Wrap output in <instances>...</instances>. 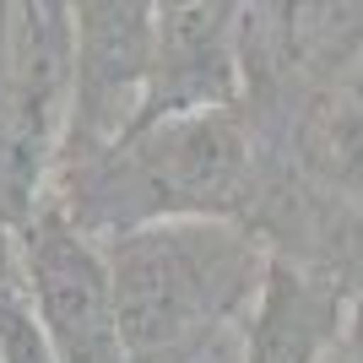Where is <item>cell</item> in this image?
<instances>
[{
	"instance_id": "cell-1",
	"label": "cell",
	"mask_w": 363,
	"mask_h": 363,
	"mask_svg": "<svg viewBox=\"0 0 363 363\" xmlns=\"http://www.w3.org/2000/svg\"><path fill=\"white\" fill-rule=\"evenodd\" d=\"M130 363H190L250 315L272 244L239 217H163L98 233Z\"/></svg>"
},
{
	"instance_id": "cell-2",
	"label": "cell",
	"mask_w": 363,
	"mask_h": 363,
	"mask_svg": "<svg viewBox=\"0 0 363 363\" xmlns=\"http://www.w3.org/2000/svg\"><path fill=\"white\" fill-rule=\"evenodd\" d=\"M250 184V130L239 104L136 120L98 152L60 157V206L87 233L163 217H239Z\"/></svg>"
},
{
	"instance_id": "cell-3",
	"label": "cell",
	"mask_w": 363,
	"mask_h": 363,
	"mask_svg": "<svg viewBox=\"0 0 363 363\" xmlns=\"http://www.w3.org/2000/svg\"><path fill=\"white\" fill-rule=\"evenodd\" d=\"M22 288L33 315L49 336L55 363H130L114 315V282H108L104 239L87 233L55 196L33 206V217L11 228Z\"/></svg>"
},
{
	"instance_id": "cell-4",
	"label": "cell",
	"mask_w": 363,
	"mask_h": 363,
	"mask_svg": "<svg viewBox=\"0 0 363 363\" xmlns=\"http://www.w3.org/2000/svg\"><path fill=\"white\" fill-rule=\"evenodd\" d=\"M65 141L60 157L98 152L141 120L157 44V0H65Z\"/></svg>"
},
{
	"instance_id": "cell-5",
	"label": "cell",
	"mask_w": 363,
	"mask_h": 363,
	"mask_svg": "<svg viewBox=\"0 0 363 363\" xmlns=\"http://www.w3.org/2000/svg\"><path fill=\"white\" fill-rule=\"evenodd\" d=\"M250 0H157V44L141 120L239 104Z\"/></svg>"
},
{
	"instance_id": "cell-6",
	"label": "cell",
	"mask_w": 363,
	"mask_h": 363,
	"mask_svg": "<svg viewBox=\"0 0 363 363\" xmlns=\"http://www.w3.org/2000/svg\"><path fill=\"white\" fill-rule=\"evenodd\" d=\"M347 298L320 272L277 255L266 260L260 293L244 315V363H325L342 342Z\"/></svg>"
},
{
	"instance_id": "cell-7",
	"label": "cell",
	"mask_w": 363,
	"mask_h": 363,
	"mask_svg": "<svg viewBox=\"0 0 363 363\" xmlns=\"http://www.w3.org/2000/svg\"><path fill=\"white\" fill-rule=\"evenodd\" d=\"M303 157L325 184L363 196V60L303 120Z\"/></svg>"
},
{
	"instance_id": "cell-8",
	"label": "cell",
	"mask_w": 363,
	"mask_h": 363,
	"mask_svg": "<svg viewBox=\"0 0 363 363\" xmlns=\"http://www.w3.org/2000/svg\"><path fill=\"white\" fill-rule=\"evenodd\" d=\"M336 11H342V49L363 55V0H336Z\"/></svg>"
},
{
	"instance_id": "cell-9",
	"label": "cell",
	"mask_w": 363,
	"mask_h": 363,
	"mask_svg": "<svg viewBox=\"0 0 363 363\" xmlns=\"http://www.w3.org/2000/svg\"><path fill=\"white\" fill-rule=\"evenodd\" d=\"M342 342H347V352L363 363V298H347V325H342Z\"/></svg>"
},
{
	"instance_id": "cell-10",
	"label": "cell",
	"mask_w": 363,
	"mask_h": 363,
	"mask_svg": "<svg viewBox=\"0 0 363 363\" xmlns=\"http://www.w3.org/2000/svg\"><path fill=\"white\" fill-rule=\"evenodd\" d=\"M358 60H363V55H358Z\"/></svg>"
}]
</instances>
